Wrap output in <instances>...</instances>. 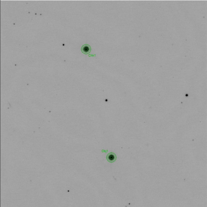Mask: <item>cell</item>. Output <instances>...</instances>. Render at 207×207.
<instances>
[{"instance_id": "obj_1", "label": "cell", "mask_w": 207, "mask_h": 207, "mask_svg": "<svg viewBox=\"0 0 207 207\" xmlns=\"http://www.w3.org/2000/svg\"><path fill=\"white\" fill-rule=\"evenodd\" d=\"M106 158L108 162L112 163L116 161L117 159L116 155L115 153L111 152L107 155Z\"/></svg>"}, {"instance_id": "obj_2", "label": "cell", "mask_w": 207, "mask_h": 207, "mask_svg": "<svg viewBox=\"0 0 207 207\" xmlns=\"http://www.w3.org/2000/svg\"><path fill=\"white\" fill-rule=\"evenodd\" d=\"M81 50L82 53L84 54L87 55L90 53L91 48L89 45L85 44L82 46Z\"/></svg>"}]
</instances>
